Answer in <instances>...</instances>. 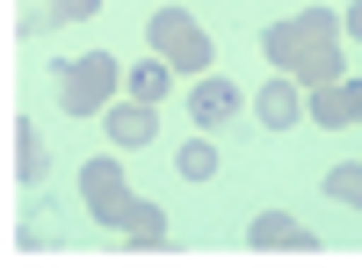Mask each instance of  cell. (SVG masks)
Masks as SVG:
<instances>
[{"label":"cell","mask_w":362,"mask_h":268,"mask_svg":"<svg viewBox=\"0 0 362 268\" xmlns=\"http://www.w3.org/2000/svg\"><path fill=\"white\" fill-rule=\"evenodd\" d=\"M247 247H261V254H319V232L312 225H297V218H283V211H261L254 225H247Z\"/></svg>","instance_id":"obj_5"},{"label":"cell","mask_w":362,"mask_h":268,"mask_svg":"<svg viewBox=\"0 0 362 268\" xmlns=\"http://www.w3.org/2000/svg\"><path fill=\"white\" fill-rule=\"evenodd\" d=\"M189 116H196V124H225V116H239V87L232 80H196Z\"/></svg>","instance_id":"obj_10"},{"label":"cell","mask_w":362,"mask_h":268,"mask_svg":"<svg viewBox=\"0 0 362 268\" xmlns=\"http://www.w3.org/2000/svg\"><path fill=\"white\" fill-rule=\"evenodd\" d=\"M254 116H261L268 131H290L297 116H305V102H297V80H290V73H276V80L254 95Z\"/></svg>","instance_id":"obj_7"},{"label":"cell","mask_w":362,"mask_h":268,"mask_svg":"<svg viewBox=\"0 0 362 268\" xmlns=\"http://www.w3.org/2000/svg\"><path fill=\"white\" fill-rule=\"evenodd\" d=\"M167 87H174V66H167V58H160V66H131V102H160Z\"/></svg>","instance_id":"obj_13"},{"label":"cell","mask_w":362,"mask_h":268,"mask_svg":"<svg viewBox=\"0 0 362 268\" xmlns=\"http://www.w3.org/2000/svg\"><path fill=\"white\" fill-rule=\"evenodd\" d=\"M261 51H268V66H283L290 80L334 87L341 80V15L334 8H305L290 22H268L261 29Z\"/></svg>","instance_id":"obj_1"},{"label":"cell","mask_w":362,"mask_h":268,"mask_svg":"<svg viewBox=\"0 0 362 268\" xmlns=\"http://www.w3.org/2000/svg\"><path fill=\"white\" fill-rule=\"evenodd\" d=\"M145 37H153V51L167 58L174 73H203V66H210V37H203L181 8H160L153 22H145Z\"/></svg>","instance_id":"obj_3"},{"label":"cell","mask_w":362,"mask_h":268,"mask_svg":"<svg viewBox=\"0 0 362 268\" xmlns=\"http://www.w3.org/2000/svg\"><path fill=\"white\" fill-rule=\"evenodd\" d=\"M80 196H87V218L95 225H124V211H131V189H124V167L116 160H87L80 167Z\"/></svg>","instance_id":"obj_4"},{"label":"cell","mask_w":362,"mask_h":268,"mask_svg":"<svg viewBox=\"0 0 362 268\" xmlns=\"http://www.w3.org/2000/svg\"><path fill=\"white\" fill-rule=\"evenodd\" d=\"M341 29H348V37H355V44H362V0H355V8H348V15H341Z\"/></svg>","instance_id":"obj_16"},{"label":"cell","mask_w":362,"mask_h":268,"mask_svg":"<svg viewBox=\"0 0 362 268\" xmlns=\"http://www.w3.org/2000/svg\"><path fill=\"white\" fill-rule=\"evenodd\" d=\"M102 116H109L102 131H109L116 145H131V153H138V145H153V131H160V124H153V102H109Z\"/></svg>","instance_id":"obj_8"},{"label":"cell","mask_w":362,"mask_h":268,"mask_svg":"<svg viewBox=\"0 0 362 268\" xmlns=\"http://www.w3.org/2000/svg\"><path fill=\"white\" fill-rule=\"evenodd\" d=\"M174 174H181V182H210V174H218V145H210V138H189V145L174 153Z\"/></svg>","instance_id":"obj_12"},{"label":"cell","mask_w":362,"mask_h":268,"mask_svg":"<svg viewBox=\"0 0 362 268\" xmlns=\"http://www.w3.org/2000/svg\"><path fill=\"white\" fill-rule=\"evenodd\" d=\"M44 167H51V153H44L37 124H29V116H15V182H44Z\"/></svg>","instance_id":"obj_11"},{"label":"cell","mask_w":362,"mask_h":268,"mask_svg":"<svg viewBox=\"0 0 362 268\" xmlns=\"http://www.w3.org/2000/svg\"><path fill=\"white\" fill-rule=\"evenodd\" d=\"M116 58L109 51H87V58H66L58 66V102H66V116H95V109H109V95H116Z\"/></svg>","instance_id":"obj_2"},{"label":"cell","mask_w":362,"mask_h":268,"mask_svg":"<svg viewBox=\"0 0 362 268\" xmlns=\"http://www.w3.org/2000/svg\"><path fill=\"white\" fill-rule=\"evenodd\" d=\"M326 196H334V203H362V167H355V160H341L334 174H326Z\"/></svg>","instance_id":"obj_14"},{"label":"cell","mask_w":362,"mask_h":268,"mask_svg":"<svg viewBox=\"0 0 362 268\" xmlns=\"http://www.w3.org/2000/svg\"><path fill=\"white\" fill-rule=\"evenodd\" d=\"M116 232H124L131 247H167V211H160V203H145V196H131V211H124Z\"/></svg>","instance_id":"obj_9"},{"label":"cell","mask_w":362,"mask_h":268,"mask_svg":"<svg viewBox=\"0 0 362 268\" xmlns=\"http://www.w3.org/2000/svg\"><path fill=\"white\" fill-rule=\"evenodd\" d=\"M312 124H319V131H348V124H362V80L312 87Z\"/></svg>","instance_id":"obj_6"},{"label":"cell","mask_w":362,"mask_h":268,"mask_svg":"<svg viewBox=\"0 0 362 268\" xmlns=\"http://www.w3.org/2000/svg\"><path fill=\"white\" fill-rule=\"evenodd\" d=\"M87 15H102V0H51L44 22H87Z\"/></svg>","instance_id":"obj_15"}]
</instances>
